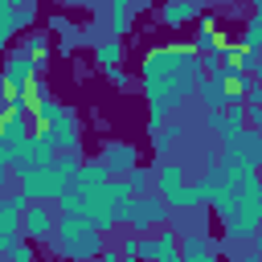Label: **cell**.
Instances as JSON below:
<instances>
[{"label":"cell","instance_id":"obj_1","mask_svg":"<svg viewBox=\"0 0 262 262\" xmlns=\"http://www.w3.org/2000/svg\"><path fill=\"white\" fill-rule=\"evenodd\" d=\"M201 49L188 45V41H164V45H151L139 61V78H143V94H147V106H164V111H176L184 102V94L196 90L201 82Z\"/></svg>","mask_w":262,"mask_h":262},{"label":"cell","instance_id":"obj_2","mask_svg":"<svg viewBox=\"0 0 262 262\" xmlns=\"http://www.w3.org/2000/svg\"><path fill=\"white\" fill-rule=\"evenodd\" d=\"M53 254H61V258H94V254H102V229L86 213H61L57 233H53Z\"/></svg>","mask_w":262,"mask_h":262},{"label":"cell","instance_id":"obj_3","mask_svg":"<svg viewBox=\"0 0 262 262\" xmlns=\"http://www.w3.org/2000/svg\"><path fill=\"white\" fill-rule=\"evenodd\" d=\"M168 213H172V205H168V201L147 196V192H135V196L119 209V221H123V225H131V229H139V233H147V229H160V225L168 221Z\"/></svg>","mask_w":262,"mask_h":262},{"label":"cell","instance_id":"obj_4","mask_svg":"<svg viewBox=\"0 0 262 262\" xmlns=\"http://www.w3.org/2000/svg\"><path fill=\"white\" fill-rule=\"evenodd\" d=\"M66 184H70V176H66L53 160L20 172V192H29L33 201H57V196L66 192Z\"/></svg>","mask_w":262,"mask_h":262},{"label":"cell","instance_id":"obj_5","mask_svg":"<svg viewBox=\"0 0 262 262\" xmlns=\"http://www.w3.org/2000/svg\"><path fill=\"white\" fill-rule=\"evenodd\" d=\"M41 135L57 147V151H78L82 147V131H78V115L70 111V106H61V115L49 123V127H41Z\"/></svg>","mask_w":262,"mask_h":262},{"label":"cell","instance_id":"obj_6","mask_svg":"<svg viewBox=\"0 0 262 262\" xmlns=\"http://www.w3.org/2000/svg\"><path fill=\"white\" fill-rule=\"evenodd\" d=\"M139 258H151V262H184L180 258V237L172 229H147Z\"/></svg>","mask_w":262,"mask_h":262},{"label":"cell","instance_id":"obj_7","mask_svg":"<svg viewBox=\"0 0 262 262\" xmlns=\"http://www.w3.org/2000/svg\"><path fill=\"white\" fill-rule=\"evenodd\" d=\"M53 233H57V221H53L49 205H45V201H33V205L25 209V237L41 246V242H53Z\"/></svg>","mask_w":262,"mask_h":262},{"label":"cell","instance_id":"obj_8","mask_svg":"<svg viewBox=\"0 0 262 262\" xmlns=\"http://www.w3.org/2000/svg\"><path fill=\"white\" fill-rule=\"evenodd\" d=\"M98 160L111 168V176H127V172L139 164V147H135V143H123V139H111V143H102Z\"/></svg>","mask_w":262,"mask_h":262},{"label":"cell","instance_id":"obj_9","mask_svg":"<svg viewBox=\"0 0 262 262\" xmlns=\"http://www.w3.org/2000/svg\"><path fill=\"white\" fill-rule=\"evenodd\" d=\"M209 0H164L160 4V25L164 29H184L192 20H201V8Z\"/></svg>","mask_w":262,"mask_h":262},{"label":"cell","instance_id":"obj_10","mask_svg":"<svg viewBox=\"0 0 262 262\" xmlns=\"http://www.w3.org/2000/svg\"><path fill=\"white\" fill-rule=\"evenodd\" d=\"M188 184V168L184 164H168L164 156H160V164L151 168V188L160 192V196H172V192H180Z\"/></svg>","mask_w":262,"mask_h":262},{"label":"cell","instance_id":"obj_11","mask_svg":"<svg viewBox=\"0 0 262 262\" xmlns=\"http://www.w3.org/2000/svg\"><path fill=\"white\" fill-rule=\"evenodd\" d=\"M262 61V49H254V45H246V41H229L225 37V45H221V66L225 70H250L254 74V66Z\"/></svg>","mask_w":262,"mask_h":262},{"label":"cell","instance_id":"obj_12","mask_svg":"<svg viewBox=\"0 0 262 262\" xmlns=\"http://www.w3.org/2000/svg\"><path fill=\"white\" fill-rule=\"evenodd\" d=\"M196 98L205 102V111H221V106H229V90H225V82H221L217 70H213L209 78L196 82Z\"/></svg>","mask_w":262,"mask_h":262},{"label":"cell","instance_id":"obj_13","mask_svg":"<svg viewBox=\"0 0 262 262\" xmlns=\"http://www.w3.org/2000/svg\"><path fill=\"white\" fill-rule=\"evenodd\" d=\"M106 180H111V168H106L102 160H86V164H78L74 188H78V192H98Z\"/></svg>","mask_w":262,"mask_h":262},{"label":"cell","instance_id":"obj_14","mask_svg":"<svg viewBox=\"0 0 262 262\" xmlns=\"http://www.w3.org/2000/svg\"><path fill=\"white\" fill-rule=\"evenodd\" d=\"M131 20H135V4H131V0H106L111 37H127V33H131Z\"/></svg>","mask_w":262,"mask_h":262},{"label":"cell","instance_id":"obj_15","mask_svg":"<svg viewBox=\"0 0 262 262\" xmlns=\"http://www.w3.org/2000/svg\"><path fill=\"white\" fill-rule=\"evenodd\" d=\"M213 254H217V246H209L201 229H188V233L180 237V258H184V262H209Z\"/></svg>","mask_w":262,"mask_h":262},{"label":"cell","instance_id":"obj_16","mask_svg":"<svg viewBox=\"0 0 262 262\" xmlns=\"http://www.w3.org/2000/svg\"><path fill=\"white\" fill-rule=\"evenodd\" d=\"M221 74V82H225V90H229V102H246L250 98V90H254V78H250V70H217Z\"/></svg>","mask_w":262,"mask_h":262},{"label":"cell","instance_id":"obj_17","mask_svg":"<svg viewBox=\"0 0 262 262\" xmlns=\"http://www.w3.org/2000/svg\"><path fill=\"white\" fill-rule=\"evenodd\" d=\"M221 45H225V33H217V16H201L196 20V49L221 53Z\"/></svg>","mask_w":262,"mask_h":262},{"label":"cell","instance_id":"obj_18","mask_svg":"<svg viewBox=\"0 0 262 262\" xmlns=\"http://www.w3.org/2000/svg\"><path fill=\"white\" fill-rule=\"evenodd\" d=\"M94 61H98V70H102V66H123V37L98 41V45H94Z\"/></svg>","mask_w":262,"mask_h":262},{"label":"cell","instance_id":"obj_19","mask_svg":"<svg viewBox=\"0 0 262 262\" xmlns=\"http://www.w3.org/2000/svg\"><path fill=\"white\" fill-rule=\"evenodd\" d=\"M20 53L37 57L41 66H49V37H45V33H29V37L20 41Z\"/></svg>","mask_w":262,"mask_h":262},{"label":"cell","instance_id":"obj_20","mask_svg":"<svg viewBox=\"0 0 262 262\" xmlns=\"http://www.w3.org/2000/svg\"><path fill=\"white\" fill-rule=\"evenodd\" d=\"M180 131H184V127H151V147H156V156H164V151L180 139Z\"/></svg>","mask_w":262,"mask_h":262},{"label":"cell","instance_id":"obj_21","mask_svg":"<svg viewBox=\"0 0 262 262\" xmlns=\"http://www.w3.org/2000/svg\"><path fill=\"white\" fill-rule=\"evenodd\" d=\"M123 180H127V188H131V192H147V188H151V168L135 164V168L123 176Z\"/></svg>","mask_w":262,"mask_h":262},{"label":"cell","instance_id":"obj_22","mask_svg":"<svg viewBox=\"0 0 262 262\" xmlns=\"http://www.w3.org/2000/svg\"><path fill=\"white\" fill-rule=\"evenodd\" d=\"M242 33H246V37H242L246 45H254V49H262V12H258V8H254V16L246 20V29H242Z\"/></svg>","mask_w":262,"mask_h":262},{"label":"cell","instance_id":"obj_23","mask_svg":"<svg viewBox=\"0 0 262 262\" xmlns=\"http://www.w3.org/2000/svg\"><path fill=\"white\" fill-rule=\"evenodd\" d=\"M102 74H106V82H111V86H119V90H127V86H131V74H127L123 66H102Z\"/></svg>","mask_w":262,"mask_h":262},{"label":"cell","instance_id":"obj_24","mask_svg":"<svg viewBox=\"0 0 262 262\" xmlns=\"http://www.w3.org/2000/svg\"><path fill=\"white\" fill-rule=\"evenodd\" d=\"M205 127H209V131H217V135H229V119H225V106H221V111H209Z\"/></svg>","mask_w":262,"mask_h":262},{"label":"cell","instance_id":"obj_25","mask_svg":"<svg viewBox=\"0 0 262 262\" xmlns=\"http://www.w3.org/2000/svg\"><path fill=\"white\" fill-rule=\"evenodd\" d=\"M119 250H123V258H127V262H135V258H139V250H143V237H123V242H119Z\"/></svg>","mask_w":262,"mask_h":262},{"label":"cell","instance_id":"obj_26","mask_svg":"<svg viewBox=\"0 0 262 262\" xmlns=\"http://www.w3.org/2000/svg\"><path fill=\"white\" fill-rule=\"evenodd\" d=\"M33 246H37V242L25 237V242H16V246L8 250V258H12V262H29V258H33Z\"/></svg>","mask_w":262,"mask_h":262},{"label":"cell","instance_id":"obj_27","mask_svg":"<svg viewBox=\"0 0 262 262\" xmlns=\"http://www.w3.org/2000/svg\"><path fill=\"white\" fill-rule=\"evenodd\" d=\"M131 4H135V12H139V8H151V0H131Z\"/></svg>","mask_w":262,"mask_h":262},{"label":"cell","instance_id":"obj_28","mask_svg":"<svg viewBox=\"0 0 262 262\" xmlns=\"http://www.w3.org/2000/svg\"><path fill=\"white\" fill-rule=\"evenodd\" d=\"M57 4H61V8H74V4H82V0H57Z\"/></svg>","mask_w":262,"mask_h":262},{"label":"cell","instance_id":"obj_29","mask_svg":"<svg viewBox=\"0 0 262 262\" xmlns=\"http://www.w3.org/2000/svg\"><path fill=\"white\" fill-rule=\"evenodd\" d=\"M254 242H258V250H262V233H254Z\"/></svg>","mask_w":262,"mask_h":262},{"label":"cell","instance_id":"obj_30","mask_svg":"<svg viewBox=\"0 0 262 262\" xmlns=\"http://www.w3.org/2000/svg\"><path fill=\"white\" fill-rule=\"evenodd\" d=\"M258 205H262V184H258Z\"/></svg>","mask_w":262,"mask_h":262},{"label":"cell","instance_id":"obj_31","mask_svg":"<svg viewBox=\"0 0 262 262\" xmlns=\"http://www.w3.org/2000/svg\"><path fill=\"white\" fill-rule=\"evenodd\" d=\"M254 8H258V12H262V0H254Z\"/></svg>","mask_w":262,"mask_h":262}]
</instances>
